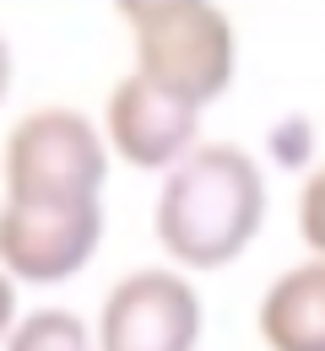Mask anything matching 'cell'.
<instances>
[{
	"label": "cell",
	"instance_id": "cell-1",
	"mask_svg": "<svg viewBox=\"0 0 325 351\" xmlns=\"http://www.w3.org/2000/svg\"><path fill=\"white\" fill-rule=\"evenodd\" d=\"M266 217V178L238 146H195L157 195V243L185 270H217L249 249Z\"/></svg>",
	"mask_w": 325,
	"mask_h": 351
},
{
	"label": "cell",
	"instance_id": "cell-3",
	"mask_svg": "<svg viewBox=\"0 0 325 351\" xmlns=\"http://www.w3.org/2000/svg\"><path fill=\"white\" fill-rule=\"evenodd\" d=\"M103 178H109L103 130L76 108H33L5 135L0 152L5 206H103Z\"/></svg>",
	"mask_w": 325,
	"mask_h": 351
},
{
	"label": "cell",
	"instance_id": "cell-9",
	"mask_svg": "<svg viewBox=\"0 0 325 351\" xmlns=\"http://www.w3.org/2000/svg\"><path fill=\"white\" fill-rule=\"evenodd\" d=\"M298 232L315 249V260H325V168H315L298 195Z\"/></svg>",
	"mask_w": 325,
	"mask_h": 351
},
{
	"label": "cell",
	"instance_id": "cell-6",
	"mask_svg": "<svg viewBox=\"0 0 325 351\" xmlns=\"http://www.w3.org/2000/svg\"><path fill=\"white\" fill-rule=\"evenodd\" d=\"M195 130H201V108L136 76V71L109 97V152H120L131 168H168L174 173L195 152Z\"/></svg>",
	"mask_w": 325,
	"mask_h": 351
},
{
	"label": "cell",
	"instance_id": "cell-8",
	"mask_svg": "<svg viewBox=\"0 0 325 351\" xmlns=\"http://www.w3.org/2000/svg\"><path fill=\"white\" fill-rule=\"evenodd\" d=\"M93 346H98V335H87V324L76 313H65V308L27 313L5 341V351H93Z\"/></svg>",
	"mask_w": 325,
	"mask_h": 351
},
{
	"label": "cell",
	"instance_id": "cell-10",
	"mask_svg": "<svg viewBox=\"0 0 325 351\" xmlns=\"http://www.w3.org/2000/svg\"><path fill=\"white\" fill-rule=\"evenodd\" d=\"M11 330H16V281L0 270V346L11 341Z\"/></svg>",
	"mask_w": 325,
	"mask_h": 351
},
{
	"label": "cell",
	"instance_id": "cell-5",
	"mask_svg": "<svg viewBox=\"0 0 325 351\" xmlns=\"http://www.w3.org/2000/svg\"><path fill=\"white\" fill-rule=\"evenodd\" d=\"M103 206H5L0 200V270L27 287L71 281L98 254Z\"/></svg>",
	"mask_w": 325,
	"mask_h": 351
},
{
	"label": "cell",
	"instance_id": "cell-4",
	"mask_svg": "<svg viewBox=\"0 0 325 351\" xmlns=\"http://www.w3.org/2000/svg\"><path fill=\"white\" fill-rule=\"evenodd\" d=\"M201 298L179 270H131L98 313V351H195Z\"/></svg>",
	"mask_w": 325,
	"mask_h": 351
},
{
	"label": "cell",
	"instance_id": "cell-7",
	"mask_svg": "<svg viewBox=\"0 0 325 351\" xmlns=\"http://www.w3.org/2000/svg\"><path fill=\"white\" fill-rule=\"evenodd\" d=\"M255 324L271 351H325V260H304L277 276Z\"/></svg>",
	"mask_w": 325,
	"mask_h": 351
},
{
	"label": "cell",
	"instance_id": "cell-2",
	"mask_svg": "<svg viewBox=\"0 0 325 351\" xmlns=\"http://www.w3.org/2000/svg\"><path fill=\"white\" fill-rule=\"evenodd\" d=\"M131 44H136V76L168 87L195 108H206L212 97L233 87V22L217 5L201 0H125L120 5Z\"/></svg>",
	"mask_w": 325,
	"mask_h": 351
},
{
	"label": "cell",
	"instance_id": "cell-11",
	"mask_svg": "<svg viewBox=\"0 0 325 351\" xmlns=\"http://www.w3.org/2000/svg\"><path fill=\"white\" fill-rule=\"evenodd\" d=\"M5 87H11V49L0 38V97H5Z\"/></svg>",
	"mask_w": 325,
	"mask_h": 351
}]
</instances>
